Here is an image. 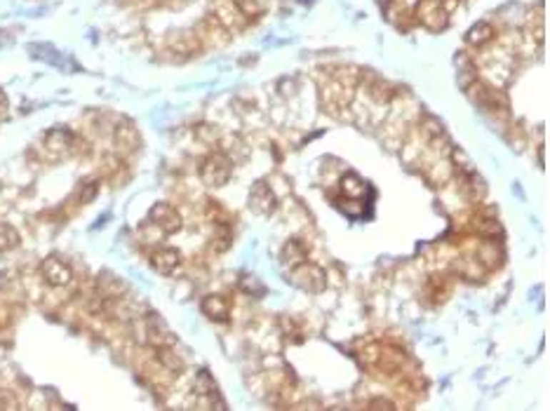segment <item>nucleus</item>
Returning <instances> with one entry per match:
<instances>
[{
    "instance_id": "25",
    "label": "nucleus",
    "mask_w": 550,
    "mask_h": 411,
    "mask_svg": "<svg viewBox=\"0 0 550 411\" xmlns=\"http://www.w3.org/2000/svg\"><path fill=\"white\" fill-rule=\"evenodd\" d=\"M379 3H381V5H388V3H391V0H379Z\"/></svg>"
},
{
    "instance_id": "18",
    "label": "nucleus",
    "mask_w": 550,
    "mask_h": 411,
    "mask_svg": "<svg viewBox=\"0 0 550 411\" xmlns=\"http://www.w3.org/2000/svg\"><path fill=\"white\" fill-rule=\"evenodd\" d=\"M196 390L202 395V397H209V400H216L219 395H216V385H214V378L209 376L207 372H200L198 378H196Z\"/></svg>"
},
{
    "instance_id": "12",
    "label": "nucleus",
    "mask_w": 550,
    "mask_h": 411,
    "mask_svg": "<svg viewBox=\"0 0 550 411\" xmlns=\"http://www.w3.org/2000/svg\"><path fill=\"white\" fill-rule=\"evenodd\" d=\"M116 143H118L120 148H125V151H134L136 146H139V134H136L134 125L129 123V120H125V123L118 125V130H116Z\"/></svg>"
},
{
    "instance_id": "5",
    "label": "nucleus",
    "mask_w": 550,
    "mask_h": 411,
    "mask_svg": "<svg viewBox=\"0 0 550 411\" xmlns=\"http://www.w3.org/2000/svg\"><path fill=\"white\" fill-rule=\"evenodd\" d=\"M146 336H149L151 345H156V348H172V345L176 343V336L169 332L165 320L158 318V315L146 318Z\"/></svg>"
},
{
    "instance_id": "24",
    "label": "nucleus",
    "mask_w": 550,
    "mask_h": 411,
    "mask_svg": "<svg viewBox=\"0 0 550 411\" xmlns=\"http://www.w3.org/2000/svg\"><path fill=\"white\" fill-rule=\"evenodd\" d=\"M5 108H7V99H5V94L0 92V113H5Z\"/></svg>"
},
{
    "instance_id": "11",
    "label": "nucleus",
    "mask_w": 550,
    "mask_h": 411,
    "mask_svg": "<svg viewBox=\"0 0 550 411\" xmlns=\"http://www.w3.org/2000/svg\"><path fill=\"white\" fill-rule=\"evenodd\" d=\"M489 40H494V26L487 24V21H477L475 26L468 29V34H466V43L468 45L482 47V45H487Z\"/></svg>"
},
{
    "instance_id": "23",
    "label": "nucleus",
    "mask_w": 550,
    "mask_h": 411,
    "mask_svg": "<svg viewBox=\"0 0 550 411\" xmlns=\"http://www.w3.org/2000/svg\"><path fill=\"white\" fill-rule=\"evenodd\" d=\"M371 407H386V409H393V405H391V402H371Z\"/></svg>"
},
{
    "instance_id": "8",
    "label": "nucleus",
    "mask_w": 550,
    "mask_h": 411,
    "mask_svg": "<svg viewBox=\"0 0 550 411\" xmlns=\"http://www.w3.org/2000/svg\"><path fill=\"white\" fill-rule=\"evenodd\" d=\"M419 17H421L424 26H428L431 31H442L447 26V12L435 0H426V3L419 5Z\"/></svg>"
},
{
    "instance_id": "19",
    "label": "nucleus",
    "mask_w": 550,
    "mask_h": 411,
    "mask_svg": "<svg viewBox=\"0 0 550 411\" xmlns=\"http://www.w3.org/2000/svg\"><path fill=\"white\" fill-rule=\"evenodd\" d=\"M240 289L249 296H264L266 294V287L254 275H249V273H245V275L240 278Z\"/></svg>"
},
{
    "instance_id": "9",
    "label": "nucleus",
    "mask_w": 550,
    "mask_h": 411,
    "mask_svg": "<svg viewBox=\"0 0 550 411\" xmlns=\"http://www.w3.org/2000/svg\"><path fill=\"white\" fill-rule=\"evenodd\" d=\"M202 313H205L209 320L226 325V322L231 320V303L226 301L224 296H219V294L205 296V299H202Z\"/></svg>"
},
{
    "instance_id": "4",
    "label": "nucleus",
    "mask_w": 550,
    "mask_h": 411,
    "mask_svg": "<svg viewBox=\"0 0 550 411\" xmlns=\"http://www.w3.org/2000/svg\"><path fill=\"white\" fill-rule=\"evenodd\" d=\"M149 219L156 223L160 230H165V233H176V230L181 228L179 212H176V209L172 205H167V203H156V205H153Z\"/></svg>"
},
{
    "instance_id": "22",
    "label": "nucleus",
    "mask_w": 550,
    "mask_h": 411,
    "mask_svg": "<svg viewBox=\"0 0 550 411\" xmlns=\"http://www.w3.org/2000/svg\"><path fill=\"white\" fill-rule=\"evenodd\" d=\"M96 188H99V183H96V181H92V183H87V186H83L85 193H80V203H90V200H94V198H96Z\"/></svg>"
},
{
    "instance_id": "13",
    "label": "nucleus",
    "mask_w": 550,
    "mask_h": 411,
    "mask_svg": "<svg viewBox=\"0 0 550 411\" xmlns=\"http://www.w3.org/2000/svg\"><path fill=\"white\" fill-rule=\"evenodd\" d=\"M306 259H309V252H306L304 243H299V240H289L285 249H282V261L287 263V268H294V265L304 263Z\"/></svg>"
},
{
    "instance_id": "1",
    "label": "nucleus",
    "mask_w": 550,
    "mask_h": 411,
    "mask_svg": "<svg viewBox=\"0 0 550 411\" xmlns=\"http://www.w3.org/2000/svg\"><path fill=\"white\" fill-rule=\"evenodd\" d=\"M231 174H233L231 160L226 156H221V153H212V156L200 165V179L209 188L226 186V183L231 181Z\"/></svg>"
},
{
    "instance_id": "20",
    "label": "nucleus",
    "mask_w": 550,
    "mask_h": 411,
    "mask_svg": "<svg viewBox=\"0 0 550 411\" xmlns=\"http://www.w3.org/2000/svg\"><path fill=\"white\" fill-rule=\"evenodd\" d=\"M480 233L484 238H496V235H501V228L494 219H489V221H480Z\"/></svg>"
},
{
    "instance_id": "3",
    "label": "nucleus",
    "mask_w": 550,
    "mask_h": 411,
    "mask_svg": "<svg viewBox=\"0 0 550 411\" xmlns=\"http://www.w3.org/2000/svg\"><path fill=\"white\" fill-rule=\"evenodd\" d=\"M40 273H43L47 285H52V287H66V285H71V280H74L71 265L64 259H59V256H47V259H43V263H40Z\"/></svg>"
},
{
    "instance_id": "17",
    "label": "nucleus",
    "mask_w": 550,
    "mask_h": 411,
    "mask_svg": "<svg viewBox=\"0 0 550 411\" xmlns=\"http://www.w3.org/2000/svg\"><path fill=\"white\" fill-rule=\"evenodd\" d=\"M238 10L242 12L245 19H256L266 12V3L264 0H236Z\"/></svg>"
},
{
    "instance_id": "21",
    "label": "nucleus",
    "mask_w": 550,
    "mask_h": 411,
    "mask_svg": "<svg viewBox=\"0 0 550 411\" xmlns=\"http://www.w3.org/2000/svg\"><path fill=\"white\" fill-rule=\"evenodd\" d=\"M0 409H19V402L7 390H0Z\"/></svg>"
},
{
    "instance_id": "14",
    "label": "nucleus",
    "mask_w": 550,
    "mask_h": 411,
    "mask_svg": "<svg viewBox=\"0 0 550 411\" xmlns=\"http://www.w3.org/2000/svg\"><path fill=\"white\" fill-rule=\"evenodd\" d=\"M341 188H344V196L351 198V200H360L365 198V191H367V183L360 179L358 174H346L344 181H341Z\"/></svg>"
},
{
    "instance_id": "10",
    "label": "nucleus",
    "mask_w": 550,
    "mask_h": 411,
    "mask_svg": "<svg viewBox=\"0 0 550 411\" xmlns=\"http://www.w3.org/2000/svg\"><path fill=\"white\" fill-rule=\"evenodd\" d=\"M74 146V134L64 127H56V130H50L45 136V148L50 153H66Z\"/></svg>"
},
{
    "instance_id": "7",
    "label": "nucleus",
    "mask_w": 550,
    "mask_h": 411,
    "mask_svg": "<svg viewBox=\"0 0 550 411\" xmlns=\"http://www.w3.org/2000/svg\"><path fill=\"white\" fill-rule=\"evenodd\" d=\"M275 205H278V200H275L269 183L256 181L252 186V191H249V207L259 214H271L275 209Z\"/></svg>"
},
{
    "instance_id": "6",
    "label": "nucleus",
    "mask_w": 550,
    "mask_h": 411,
    "mask_svg": "<svg viewBox=\"0 0 550 411\" xmlns=\"http://www.w3.org/2000/svg\"><path fill=\"white\" fill-rule=\"evenodd\" d=\"M149 261L153 265V270H158L160 275H169V273H174L176 268H179L181 263V254L176 252L174 247H158L153 249Z\"/></svg>"
},
{
    "instance_id": "2",
    "label": "nucleus",
    "mask_w": 550,
    "mask_h": 411,
    "mask_svg": "<svg viewBox=\"0 0 550 411\" xmlns=\"http://www.w3.org/2000/svg\"><path fill=\"white\" fill-rule=\"evenodd\" d=\"M289 278H292V282H294L296 287H301V289H306V292H313V294L322 292L325 285H327L325 270H322L320 265L309 263V261H304V263L294 265V268H289Z\"/></svg>"
},
{
    "instance_id": "16",
    "label": "nucleus",
    "mask_w": 550,
    "mask_h": 411,
    "mask_svg": "<svg viewBox=\"0 0 550 411\" xmlns=\"http://www.w3.org/2000/svg\"><path fill=\"white\" fill-rule=\"evenodd\" d=\"M19 233L10 223H0V252H10L19 245Z\"/></svg>"
},
{
    "instance_id": "15",
    "label": "nucleus",
    "mask_w": 550,
    "mask_h": 411,
    "mask_svg": "<svg viewBox=\"0 0 550 411\" xmlns=\"http://www.w3.org/2000/svg\"><path fill=\"white\" fill-rule=\"evenodd\" d=\"M424 134H426V139L431 141L435 148H440V146H444V143H447V134H444V127L438 123V120H433V118H426V123H424Z\"/></svg>"
}]
</instances>
